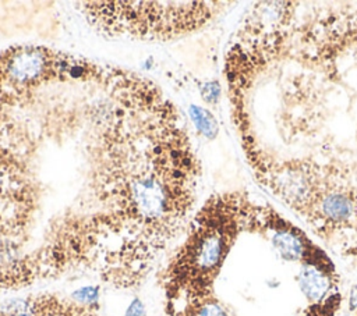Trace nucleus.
Instances as JSON below:
<instances>
[{"instance_id":"nucleus-3","label":"nucleus","mask_w":357,"mask_h":316,"mask_svg":"<svg viewBox=\"0 0 357 316\" xmlns=\"http://www.w3.org/2000/svg\"><path fill=\"white\" fill-rule=\"evenodd\" d=\"M229 1H79L77 10L100 35L112 39L169 42L213 22Z\"/></svg>"},{"instance_id":"nucleus-4","label":"nucleus","mask_w":357,"mask_h":316,"mask_svg":"<svg viewBox=\"0 0 357 316\" xmlns=\"http://www.w3.org/2000/svg\"><path fill=\"white\" fill-rule=\"evenodd\" d=\"M297 217L357 269V175L346 163L324 161L319 181Z\"/></svg>"},{"instance_id":"nucleus-5","label":"nucleus","mask_w":357,"mask_h":316,"mask_svg":"<svg viewBox=\"0 0 357 316\" xmlns=\"http://www.w3.org/2000/svg\"><path fill=\"white\" fill-rule=\"evenodd\" d=\"M251 234L265 239L276 255L287 263L301 266L329 255L305 230L284 217L271 205L257 203Z\"/></svg>"},{"instance_id":"nucleus-11","label":"nucleus","mask_w":357,"mask_h":316,"mask_svg":"<svg viewBox=\"0 0 357 316\" xmlns=\"http://www.w3.org/2000/svg\"><path fill=\"white\" fill-rule=\"evenodd\" d=\"M201 95H202V99L206 102V103H216L219 100V96H220V85L219 82L216 81H212V82H206L202 85L201 88Z\"/></svg>"},{"instance_id":"nucleus-9","label":"nucleus","mask_w":357,"mask_h":316,"mask_svg":"<svg viewBox=\"0 0 357 316\" xmlns=\"http://www.w3.org/2000/svg\"><path fill=\"white\" fill-rule=\"evenodd\" d=\"M190 117L197 128V131L204 135L208 139H215L218 132H219V124L215 118V116L205 107L201 106H191L190 110Z\"/></svg>"},{"instance_id":"nucleus-12","label":"nucleus","mask_w":357,"mask_h":316,"mask_svg":"<svg viewBox=\"0 0 357 316\" xmlns=\"http://www.w3.org/2000/svg\"><path fill=\"white\" fill-rule=\"evenodd\" d=\"M124 316H146V310H145L142 301L139 298L132 299L131 303L128 305Z\"/></svg>"},{"instance_id":"nucleus-10","label":"nucleus","mask_w":357,"mask_h":316,"mask_svg":"<svg viewBox=\"0 0 357 316\" xmlns=\"http://www.w3.org/2000/svg\"><path fill=\"white\" fill-rule=\"evenodd\" d=\"M342 306L340 291L332 294L318 303H308L301 316H337Z\"/></svg>"},{"instance_id":"nucleus-1","label":"nucleus","mask_w":357,"mask_h":316,"mask_svg":"<svg viewBox=\"0 0 357 316\" xmlns=\"http://www.w3.org/2000/svg\"><path fill=\"white\" fill-rule=\"evenodd\" d=\"M177 107L134 71L61 52L0 89V294L75 273L139 287L160 260L146 198L198 166Z\"/></svg>"},{"instance_id":"nucleus-8","label":"nucleus","mask_w":357,"mask_h":316,"mask_svg":"<svg viewBox=\"0 0 357 316\" xmlns=\"http://www.w3.org/2000/svg\"><path fill=\"white\" fill-rule=\"evenodd\" d=\"M169 316H237L216 292L185 301L167 312Z\"/></svg>"},{"instance_id":"nucleus-13","label":"nucleus","mask_w":357,"mask_h":316,"mask_svg":"<svg viewBox=\"0 0 357 316\" xmlns=\"http://www.w3.org/2000/svg\"><path fill=\"white\" fill-rule=\"evenodd\" d=\"M354 316H357V313H356V315H354Z\"/></svg>"},{"instance_id":"nucleus-7","label":"nucleus","mask_w":357,"mask_h":316,"mask_svg":"<svg viewBox=\"0 0 357 316\" xmlns=\"http://www.w3.org/2000/svg\"><path fill=\"white\" fill-rule=\"evenodd\" d=\"M296 281L307 305L322 302L332 294L340 291L339 271L329 255L319 260L298 266Z\"/></svg>"},{"instance_id":"nucleus-2","label":"nucleus","mask_w":357,"mask_h":316,"mask_svg":"<svg viewBox=\"0 0 357 316\" xmlns=\"http://www.w3.org/2000/svg\"><path fill=\"white\" fill-rule=\"evenodd\" d=\"M257 202L244 189L211 195L192 214L159 273L166 312L212 292L234 245L251 234Z\"/></svg>"},{"instance_id":"nucleus-6","label":"nucleus","mask_w":357,"mask_h":316,"mask_svg":"<svg viewBox=\"0 0 357 316\" xmlns=\"http://www.w3.org/2000/svg\"><path fill=\"white\" fill-rule=\"evenodd\" d=\"M0 316H102L98 305L50 292L0 299Z\"/></svg>"}]
</instances>
